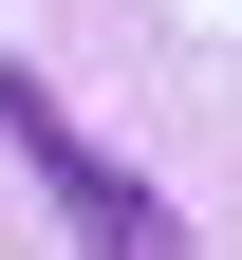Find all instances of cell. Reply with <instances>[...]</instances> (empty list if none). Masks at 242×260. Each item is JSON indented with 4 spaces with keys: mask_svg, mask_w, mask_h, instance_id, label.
Listing matches in <instances>:
<instances>
[{
    "mask_svg": "<svg viewBox=\"0 0 242 260\" xmlns=\"http://www.w3.org/2000/svg\"><path fill=\"white\" fill-rule=\"evenodd\" d=\"M0 130H19V168H38V186H56V205H75V223H93L112 260H186V242H168V205H149V186L112 168V149H93L75 112H56L38 75H0Z\"/></svg>",
    "mask_w": 242,
    "mask_h": 260,
    "instance_id": "obj_1",
    "label": "cell"
}]
</instances>
